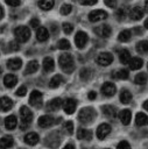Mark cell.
Listing matches in <instances>:
<instances>
[{
  "instance_id": "obj_1",
  "label": "cell",
  "mask_w": 148,
  "mask_h": 149,
  "mask_svg": "<svg viewBox=\"0 0 148 149\" xmlns=\"http://www.w3.org/2000/svg\"><path fill=\"white\" fill-rule=\"evenodd\" d=\"M58 63H59V66L61 69L66 72V73H71L73 70H75V64H73V58L70 54H62L58 58Z\"/></svg>"
},
{
  "instance_id": "obj_2",
  "label": "cell",
  "mask_w": 148,
  "mask_h": 149,
  "mask_svg": "<svg viewBox=\"0 0 148 149\" xmlns=\"http://www.w3.org/2000/svg\"><path fill=\"white\" fill-rule=\"evenodd\" d=\"M20 118H21V123H20V129L24 130L29 127L33 120V113L27 106H22L20 108Z\"/></svg>"
},
{
  "instance_id": "obj_3",
  "label": "cell",
  "mask_w": 148,
  "mask_h": 149,
  "mask_svg": "<svg viewBox=\"0 0 148 149\" xmlns=\"http://www.w3.org/2000/svg\"><path fill=\"white\" fill-rule=\"evenodd\" d=\"M96 111L92 107H84L78 113V120L82 123H90L96 119Z\"/></svg>"
},
{
  "instance_id": "obj_4",
  "label": "cell",
  "mask_w": 148,
  "mask_h": 149,
  "mask_svg": "<svg viewBox=\"0 0 148 149\" xmlns=\"http://www.w3.org/2000/svg\"><path fill=\"white\" fill-rule=\"evenodd\" d=\"M14 36H15V40L17 42L24 43L30 37V29L27 28L26 26H19L14 29Z\"/></svg>"
},
{
  "instance_id": "obj_5",
  "label": "cell",
  "mask_w": 148,
  "mask_h": 149,
  "mask_svg": "<svg viewBox=\"0 0 148 149\" xmlns=\"http://www.w3.org/2000/svg\"><path fill=\"white\" fill-rule=\"evenodd\" d=\"M97 63L101 66H107L113 62V56L110 52H101L97 56Z\"/></svg>"
},
{
  "instance_id": "obj_6",
  "label": "cell",
  "mask_w": 148,
  "mask_h": 149,
  "mask_svg": "<svg viewBox=\"0 0 148 149\" xmlns=\"http://www.w3.org/2000/svg\"><path fill=\"white\" fill-rule=\"evenodd\" d=\"M107 17V13L101 9H94L89 13V20L91 22H97L100 20H105Z\"/></svg>"
},
{
  "instance_id": "obj_7",
  "label": "cell",
  "mask_w": 148,
  "mask_h": 149,
  "mask_svg": "<svg viewBox=\"0 0 148 149\" xmlns=\"http://www.w3.org/2000/svg\"><path fill=\"white\" fill-rule=\"evenodd\" d=\"M87 41H89L87 34L84 33V31H78V33L76 34V36H75V44H76V47L79 48V49L84 48V47L86 45Z\"/></svg>"
},
{
  "instance_id": "obj_8",
  "label": "cell",
  "mask_w": 148,
  "mask_h": 149,
  "mask_svg": "<svg viewBox=\"0 0 148 149\" xmlns=\"http://www.w3.org/2000/svg\"><path fill=\"white\" fill-rule=\"evenodd\" d=\"M29 104L35 107H41L42 105V93L40 91H33L29 95Z\"/></svg>"
},
{
  "instance_id": "obj_9",
  "label": "cell",
  "mask_w": 148,
  "mask_h": 149,
  "mask_svg": "<svg viewBox=\"0 0 148 149\" xmlns=\"http://www.w3.org/2000/svg\"><path fill=\"white\" fill-rule=\"evenodd\" d=\"M76 107H77V100L73 98H68L63 104V108L66 114H72L76 111Z\"/></svg>"
},
{
  "instance_id": "obj_10",
  "label": "cell",
  "mask_w": 148,
  "mask_h": 149,
  "mask_svg": "<svg viewBox=\"0 0 148 149\" xmlns=\"http://www.w3.org/2000/svg\"><path fill=\"white\" fill-rule=\"evenodd\" d=\"M111 133V126L108 123H101L97 128V137L99 140H104Z\"/></svg>"
},
{
  "instance_id": "obj_11",
  "label": "cell",
  "mask_w": 148,
  "mask_h": 149,
  "mask_svg": "<svg viewBox=\"0 0 148 149\" xmlns=\"http://www.w3.org/2000/svg\"><path fill=\"white\" fill-rule=\"evenodd\" d=\"M94 33L100 37H108L112 34V29L108 24H103L94 28Z\"/></svg>"
},
{
  "instance_id": "obj_12",
  "label": "cell",
  "mask_w": 148,
  "mask_h": 149,
  "mask_svg": "<svg viewBox=\"0 0 148 149\" xmlns=\"http://www.w3.org/2000/svg\"><path fill=\"white\" fill-rule=\"evenodd\" d=\"M117 88H115V85L113 83H110V81H106L101 86V92L104 93V95L106 97H113L114 93H115Z\"/></svg>"
},
{
  "instance_id": "obj_13",
  "label": "cell",
  "mask_w": 148,
  "mask_h": 149,
  "mask_svg": "<svg viewBox=\"0 0 148 149\" xmlns=\"http://www.w3.org/2000/svg\"><path fill=\"white\" fill-rule=\"evenodd\" d=\"M37 123L42 128H48V127H50L55 123V119L51 115H42V116L38 118Z\"/></svg>"
},
{
  "instance_id": "obj_14",
  "label": "cell",
  "mask_w": 148,
  "mask_h": 149,
  "mask_svg": "<svg viewBox=\"0 0 148 149\" xmlns=\"http://www.w3.org/2000/svg\"><path fill=\"white\" fill-rule=\"evenodd\" d=\"M16 83H17V77H16L15 74H13V73H8V74H6L5 78H3V84H5V86L8 87V88L14 87V86L16 85Z\"/></svg>"
},
{
  "instance_id": "obj_15",
  "label": "cell",
  "mask_w": 148,
  "mask_h": 149,
  "mask_svg": "<svg viewBox=\"0 0 148 149\" xmlns=\"http://www.w3.org/2000/svg\"><path fill=\"white\" fill-rule=\"evenodd\" d=\"M49 37V31L45 27H38L37 30H36V38L40 41V42H44L47 41Z\"/></svg>"
},
{
  "instance_id": "obj_16",
  "label": "cell",
  "mask_w": 148,
  "mask_h": 149,
  "mask_svg": "<svg viewBox=\"0 0 148 149\" xmlns=\"http://www.w3.org/2000/svg\"><path fill=\"white\" fill-rule=\"evenodd\" d=\"M92 132L89 130V129H85V128H79L78 132H77V137L79 140H85V141H90L92 140Z\"/></svg>"
},
{
  "instance_id": "obj_17",
  "label": "cell",
  "mask_w": 148,
  "mask_h": 149,
  "mask_svg": "<svg viewBox=\"0 0 148 149\" xmlns=\"http://www.w3.org/2000/svg\"><path fill=\"white\" fill-rule=\"evenodd\" d=\"M129 16H131V19L134 20V21L140 20V19L143 16V10H142V8L139 7V6L133 7V8L131 9V12H129Z\"/></svg>"
},
{
  "instance_id": "obj_18",
  "label": "cell",
  "mask_w": 148,
  "mask_h": 149,
  "mask_svg": "<svg viewBox=\"0 0 148 149\" xmlns=\"http://www.w3.org/2000/svg\"><path fill=\"white\" fill-rule=\"evenodd\" d=\"M23 140H24V142H26L27 144L34 146V144H36V143L38 142V135H37L36 133H34V132H30V133H27V134L24 135Z\"/></svg>"
},
{
  "instance_id": "obj_19",
  "label": "cell",
  "mask_w": 148,
  "mask_h": 149,
  "mask_svg": "<svg viewBox=\"0 0 148 149\" xmlns=\"http://www.w3.org/2000/svg\"><path fill=\"white\" fill-rule=\"evenodd\" d=\"M120 121L122 122V125H125V126H127V125H129V122H131V119H132V112L129 111V109H122L121 112H120Z\"/></svg>"
},
{
  "instance_id": "obj_20",
  "label": "cell",
  "mask_w": 148,
  "mask_h": 149,
  "mask_svg": "<svg viewBox=\"0 0 148 149\" xmlns=\"http://www.w3.org/2000/svg\"><path fill=\"white\" fill-rule=\"evenodd\" d=\"M13 107V100L8 97H2L0 98V109L1 111H8Z\"/></svg>"
},
{
  "instance_id": "obj_21",
  "label": "cell",
  "mask_w": 148,
  "mask_h": 149,
  "mask_svg": "<svg viewBox=\"0 0 148 149\" xmlns=\"http://www.w3.org/2000/svg\"><path fill=\"white\" fill-rule=\"evenodd\" d=\"M22 65V61L20 58H10L7 61V68L15 71V70H19Z\"/></svg>"
},
{
  "instance_id": "obj_22",
  "label": "cell",
  "mask_w": 148,
  "mask_h": 149,
  "mask_svg": "<svg viewBox=\"0 0 148 149\" xmlns=\"http://www.w3.org/2000/svg\"><path fill=\"white\" fill-rule=\"evenodd\" d=\"M143 64V61L139 57H132L128 62V66L131 70H139Z\"/></svg>"
},
{
  "instance_id": "obj_23",
  "label": "cell",
  "mask_w": 148,
  "mask_h": 149,
  "mask_svg": "<svg viewBox=\"0 0 148 149\" xmlns=\"http://www.w3.org/2000/svg\"><path fill=\"white\" fill-rule=\"evenodd\" d=\"M101 111L108 118H115V115H117V108H115V106H112V105H105V106H103L101 107Z\"/></svg>"
},
{
  "instance_id": "obj_24",
  "label": "cell",
  "mask_w": 148,
  "mask_h": 149,
  "mask_svg": "<svg viewBox=\"0 0 148 149\" xmlns=\"http://www.w3.org/2000/svg\"><path fill=\"white\" fill-rule=\"evenodd\" d=\"M55 69V62L51 57H45L43 59V70L45 72H51Z\"/></svg>"
},
{
  "instance_id": "obj_25",
  "label": "cell",
  "mask_w": 148,
  "mask_h": 149,
  "mask_svg": "<svg viewBox=\"0 0 148 149\" xmlns=\"http://www.w3.org/2000/svg\"><path fill=\"white\" fill-rule=\"evenodd\" d=\"M63 81H64V79H63V77L61 74H55L49 81V87L50 88H57Z\"/></svg>"
},
{
  "instance_id": "obj_26",
  "label": "cell",
  "mask_w": 148,
  "mask_h": 149,
  "mask_svg": "<svg viewBox=\"0 0 148 149\" xmlns=\"http://www.w3.org/2000/svg\"><path fill=\"white\" fill-rule=\"evenodd\" d=\"M61 106H62V99L61 98H55V99H52L48 102L47 108H48V111H57Z\"/></svg>"
},
{
  "instance_id": "obj_27",
  "label": "cell",
  "mask_w": 148,
  "mask_h": 149,
  "mask_svg": "<svg viewBox=\"0 0 148 149\" xmlns=\"http://www.w3.org/2000/svg\"><path fill=\"white\" fill-rule=\"evenodd\" d=\"M13 144H14V140L12 136H3L0 139V148L1 149L10 148Z\"/></svg>"
},
{
  "instance_id": "obj_28",
  "label": "cell",
  "mask_w": 148,
  "mask_h": 149,
  "mask_svg": "<svg viewBox=\"0 0 148 149\" xmlns=\"http://www.w3.org/2000/svg\"><path fill=\"white\" fill-rule=\"evenodd\" d=\"M16 125H17V121H16V118L14 115H9V116H7L5 119V127L7 129L12 130V129H14L16 127Z\"/></svg>"
},
{
  "instance_id": "obj_29",
  "label": "cell",
  "mask_w": 148,
  "mask_h": 149,
  "mask_svg": "<svg viewBox=\"0 0 148 149\" xmlns=\"http://www.w3.org/2000/svg\"><path fill=\"white\" fill-rule=\"evenodd\" d=\"M135 123L138 126H146V125H148V116L145 113H142V112L138 113L136 116H135Z\"/></svg>"
},
{
  "instance_id": "obj_30",
  "label": "cell",
  "mask_w": 148,
  "mask_h": 149,
  "mask_svg": "<svg viewBox=\"0 0 148 149\" xmlns=\"http://www.w3.org/2000/svg\"><path fill=\"white\" fill-rule=\"evenodd\" d=\"M37 69H38V63H37V61H30V62L27 64V66H26L24 73H26V74L34 73V72L37 71Z\"/></svg>"
},
{
  "instance_id": "obj_31",
  "label": "cell",
  "mask_w": 148,
  "mask_h": 149,
  "mask_svg": "<svg viewBox=\"0 0 148 149\" xmlns=\"http://www.w3.org/2000/svg\"><path fill=\"white\" fill-rule=\"evenodd\" d=\"M131 58H132L131 57V54H129V51L127 49L120 50V52H119V59H120V62L122 64H128V62H129Z\"/></svg>"
},
{
  "instance_id": "obj_32",
  "label": "cell",
  "mask_w": 148,
  "mask_h": 149,
  "mask_svg": "<svg viewBox=\"0 0 148 149\" xmlns=\"http://www.w3.org/2000/svg\"><path fill=\"white\" fill-rule=\"evenodd\" d=\"M132 93L128 91V90H122L121 92H120V97H119V99H120V101L122 102V104H129V101L132 100Z\"/></svg>"
},
{
  "instance_id": "obj_33",
  "label": "cell",
  "mask_w": 148,
  "mask_h": 149,
  "mask_svg": "<svg viewBox=\"0 0 148 149\" xmlns=\"http://www.w3.org/2000/svg\"><path fill=\"white\" fill-rule=\"evenodd\" d=\"M55 1L54 0H40L38 1V7L42 8L43 10H49L54 7Z\"/></svg>"
},
{
  "instance_id": "obj_34",
  "label": "cell",
  "mask_w": 148,
  "mask_h": 149,
  "mask_svg": "<svg viewBox=\"0 0 148 149\" xmlns=\"http://www.w3.org/2000/svg\"><path fill=\"white\" fill-rule=\"evenodd\" d=\"M136 51L140 54H147L148 52V41L143 40L136 43Z\"/></svg>"
},
{
  "instance_id": "obj_35",
  "label": "cell",
  "mask_w": 148,
  "mask_h": 149,
  "mask_svg": "<svg viewBox=\"0 0 148 149\" xmlns=\"http://www.w3.org/2000/svg\"><path fill=\"white\" fill-rule=\"evenodd\" d=\"M147 80H148V76H147L145 72L138 73V74L135 76V78H134V81H135V84H138V85H145V84L147 83Z\"/></svg>"
},
{
  "instance_id": "obj_36",
  "label": "cell",
  "mask_w": 148,
  "mask_h": 149,
  "mask_svg": "<svg viewBox=\"0 0 148 149\" xmlns=\"http://www.w3.org/2000/svg\"><path fill=\"white\" fill-rule=\"evenodd\" d=\"M131 36H132V33L128 30V29H125L122 30L119 35H118V40L120 42H128L131 40Z\"/></svg>"
},
{
  "instance_id": "obj_37",
  "label": "cell",
  "mask_w": 148,
  "mask_h": 149,
  "mask_svg": "<svg viewBox=\"0 0 148 149\" xmlns=\"http://www.w3.org/2000/svg\"><path fill=\"white\" fill-rule=\"evenodd\" d=\"M128 76H129V73L125 69H121V70H118V71L114 72V77L118 78V79H127Z\"/></svg>"
},
{
  "instance_id": "obj_38",
  "label": "cell",
  "mask_w": 148,
  "mask_h": 149,
  "mask_svg": "<svg viewBox=\"0 0 148 149\" xmlns=\"http://www.w3.org/2000/svg\"><path fill=\"white\" fill-rule=\"evenodd\" d=\"M57 47H58L61 50H69V49H70V42H69L68 40H65V38H62V40L58 41Z\"/></svg>"
},
{
  "instance_id": "obj_39",
  "label": "cell",
  "mask_w": 148,
  "mask_h": 149,
  "mask_svg": "<svg viewBox=\"0 0 148 149\" xmlns=\"http://www.w3.org/2000/svg\"><path fill=\"white\" fill-rule=\"evenodd\" d=\"M71 10H72V6L69 5V3L62 5V6H61V9H59V12H61L62 15H68V14L71 13Z\"/></svg>"
},
{
  "instance_id": "obj_40",
  "label": "cell",
  "mask_w": 148,
  "mask_h": 149,
  "mask_svg": "<svg viewBox=\"0 0 148 149\" xmlns=\"http://www.w3.org/2000/svg\"><path fill=\"white\" fill-rule=\"evenodd\" d=\"M63 128L66 130L68 134H72L73 133V122L72 121H65L63 125Z\"/></svg>"
},
{
  "instance_id": "obj_41",
  "label": "cell",
  "mask_w": 148,
  "mask_h": 149,
  "mask_svg": "<svg viewBox=\"0 0 148 149\" xmlns=\"http://www.w3.org/2000/svg\"><path fill=\"white\" fill-rule=\"evenodd\" d=\"M90 76H91V71H90L89 69H83V70L80 71V78H82L83 80H87V79L90 78Z\"/></svg>"
},
{
  "instance_id": "obj_42",
  "label": "cell",
  "mask_w": 148,
  "mask_h": 149,
  "mask_svg": "<svg viewBox=\"0 0 148 149\" xmlns=\"http://www.w3.org/2000/svg\"><path fill=\"white\" fill-rule=\"evenodd\" d=\"M63 30H64L65 34H71L72 30H73V26L71 23L65 22V23H63Z\"/></svg>"
},
{
  "instance_id": "obj_43",
  "label": "cell",
  "mask_w": 148,
  "mask_h": 149,
  "mask_svg": "<svg viewBox=\"0 0 148 149\" xmlns=\"http://www.w3.org/2000/svg\"><path fill=\"white\" fill-rule=\"evenodd\" d=\"M26 93H27V87L26 86H20L15 92V94L19 95V97H23V95H26Z\"/></svg>"
},
{
  "instance_id": "obj_44",
  "label": "cell",
  "mask_w": 148,
  "mask_h": 149,
  "mask_svg": "<svg viewBox=\"0 0 148 149\" xmlns=\"http://www.w3.org/2000/svg\"><path fill=\"white\" fill-rule=\"evenodd\" d=\"M117 149H131V146H129V143H128L127 141H121V142L118 144Z\"/></svg>"
},
{
  "instance_id": "obj_45",
  "label": "cell",
  "mask_w": 148,
  "mask_h": 149,
  "mask_svg": "<svg viewBox=\"0 0 148 149\" xmlns=\"http://www.w3.org/2000/svg\"><path fill=\"white\" fill-rule=\"evenodd\" d=\"M38 26H40V20L37 17H33L30 20V27L36 29V28H38Z\"/></svg>"
},
{
  "instance_id": "obj_46",
  "label": "cell",
  "mask_w": 148,
  "mask_h": 149,
  "mask_svg": "<svg viewBox=\"0 0 148 149\" xmlns=\"http://www.w3.org/2000/svg\"><path fill=\"white\" fill-rule=\"evenodd\" d=\"M115 15H117V17H118L119 20H122V19L125 17V9H124V8L118 9L117 13H115Z\"/></svg>"
},
{
  "instance_id": "obj_47",
  "label": "cell",
  "mask_w": 148,
  "mask_h": 149,
  "mask_svg": "<svg viewBox=\"0 0 148 149\" xmlns=\"http://www.w3.org/2000/svg\"><path fill=\"white\" fill-rule=\"evenodd\" d=\"M6 1V3L7 5H9V6H12V7H16V6H19L20 5V0H5Z\"/></svg>"
},
{
  "instance_id": "obj_48",
  "label": "cell",
  "mask_w": 148,
  "mask_h": 149,
  "mask_svg": "<svg viewBox=\"0 0 148 149\" xmlns=\"http://www.w3.org/2000/svg\"><path fill=\"white\" fill-rule=\"evenodd\" d=\"M105 1V5L107 7H111V8H114L117 6V1L115 0H104Z\"/></svg>"
},
{
  "instance_id": "obj_49",
  "label": "cell",
  "mask_w": 148,
  "mask_h": 149,
  "mask_svg": "<svg viewBox=\"0 0 148 149\" xmlns=\"http://www.w3.org/2000/svg\"><path fill=\"white\" fill-rule=\"evenodd\" d=\"M82 5H86V6H91V5H96L97 0H79Z\"/></svg>"
},
{
  "instance_id": "obj_50",
  "label": "cell",
  "mask_w": 148,
  "mask_h": 149,
  "mask_svg": "<svg viewBox=\"0 0 148 149\" xmlns=\"http://www.w3.org/2000/svg\"><path fill=\"white\" fill-rule=\"evenodd\" d=\"M16 42H17V41H16ZM16 42H10V43H9V49H10V50H13V51L19 50V44H17Z\"/></svg>"
},
{
  "instance_id": "obj_51",
  "label": "cell",
  "mask_w": 148,
  "mask_h": 149,
  "mask_svg": "<svg viewBox=\"0 0 148 149\" xmlns=\"http://www.w3.org/2000/svg\"><path fill=\"white\" fill-rule=\"evenodd\" d=\"M89 99L90 100H93V99H96V97H97V94H96V92L94 91H91V92H89Z\"/></svg>"
},
{
  "instance_id": "obj_52",
  "label": "cell",
  "mask_w": 148,
  "mask_h": 149,
  "mask_svg": "<svg viewBox=\"0 0 148 149\" xmlns=\"http://www.w3.org/2000/svg\"><path fill=\"white\" fill-rule=\"evenodd\" d=\"M134 31L135 34H142V30L140 29V27H134Z\"/></svg>"
},
{
  "instance_id": "obj_53",
  "label": "cell",
  "mask_w": 148,
  "mask_h": 149,
  "mask_svg": "<svg viewBox=\"0 0 148 149\" xmlns=\"http://www.w3.org/2000/svg\"><path fill=\"white\" fill-rule=\"evenodd\" d=\"M64 149H75V146L71 144V143H69V144H66V146L64 147Z\"/></svg>"
},
{
  "instance_id": "obj_54",
  "label": "cell",
  "mask_w": 148,
  "mask_h": 149,
  "mask_svg": "<svg viewBox=\"0 0 148 149\" xmlns=\"http://www.w3.org/2000/svg\"><path fill=\"white\" fill-rule=\"evenodd\" d=\"M143 108H145V109L148 112V100H146V101L143 102Z\"/></svg>"
},
{
  "instance_id": "obj_55",
  "label": "cell",
  "mask_w": 148,
  "mask_h": 149,
  "mask_svg": "<svg viewBox=\"0 0 148 149\" xmlns=\"http://www.w3.org/2000/svg\"><path fill=\"white\" fill-rule=\"evenodd\" d=\"M145 9L148 13V0H146V2H145Z\"/></svg>"
},
{
  "instance_id": "obj_56",
  "label": "cell",
  "mask_w": 148,
  "mask_h": 149,
  "mask_svg": "<svg viewBox=\"0 0 148 149\" xmlns=\"http://www.w3.org/2000/svg\"><path fill=\"white\" fill-rule=\"evenodd\" d=\"M2 16H3V9H2V7L0 6V19H2Z\"/></svg>"
},
{
  "instance_id": "obj_57",
  "label": "cell",
  "mask_w": 148,
  "mask_h": 149,
  "mask_svg": "<svg viewBox=\"0 0 148 149\" xmlns=\"http://www.w3.org/2000/svg\"><path fill=\"white\" fill-rule=\"evenodd\" d=\"M145 28H147V29H148V19L145 21Z\"/></svg>"
},
{
  "instance_id": "obj_58",
  "label": "cell",
  "mask_w": 148,
  "mask_h": 149,
  "mask_svg": "<svg viewBox=\"0 0 148 149\" xmlns=\"http://www.w3.org/2000/svg\"><path fill=\"white\" fill-rule=\"evenodd\" d=\"M0 72H1V69H0Z\"/></svg>"
},
{
  "instance_id": "obj_59",
  "label": "cell",
  "mask_w": 148,
  "mask_h": 149,
  "mask_svg": "<svg viewBox=\"0 0 148 149\" xmlns=\"http://www.w3.org/2000/svg\"><path fill=\"white\" fill-rule=\"evenodd\" d=\"M147 69H148V65H147Z\"/></svg>"
}]
</instances>
